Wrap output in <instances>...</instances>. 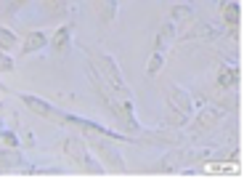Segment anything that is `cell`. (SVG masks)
Instances as JSON below:
<instances>
[{
  "mask_svg": "<svg viewBox=\"0 0 252 189\" xmlns=\"http://www.w3.org/2000/svg\"><path fill=\"white\" fill-rule=\"evenodd\" d=\"M165 96H167V104H173L175 110L186 112L189 117H191V112H194V99H191V93H189V91H183L181 85H167Z\"/></svg>",
  "mask_w": 252,
  "mask_h": 189,
  "instance_id": "7",
  "label": "cell"
},
{
  "mask_svg": "<svg viewBox=\"0 0 252 189\" xmlns=\"http://www.w3.org/2000/svg\"><path fill=\"white\" fill-rule=\"evenodd\" d=\"M220 11H223V24L236 38L239 35V3L236 0H226V3H220Z\"/></svg>",
  "mask_w": 252,
  "mask_h": 189,
  "instance_id": "11",
  "label": "cell"
},
{
  "mask_svg": "<svg viewBox=\"0 0 252 189\" xmlns=\"http://www.w3.org/2000/svg\"><path fill=\"white\" fill-rule=\"evenodd\" d=\"M91 62L96 64V70H101L98 75L104 77V83L114 93H120V96H130V91H127V85H125V77H122V70H120L117 59H114L112 53H93Z\"/></svg>",
  "mask_w": 252,
  "mask_h": 189,
  "instance_id": "3",
  "label": "cell"
},
{
  "mask_svg": "<svg viewBox=\"0 0 252 189\" xmlns=\"http://www.w3.org/2000/svg\"><path fill=\"white\" fill-rule=\"evenodd\" d=\"M0 147H3V125H0Z\"/></svg>",
  "mask_w": 252,
  "mask_h": 189,
  "instance_id": "26",
  "label": "cell"
},
{
  "mask_svg": "<svg viewBox=\"0 0 252 189\" xmlns=\"http://www.w3.org/2000/svg\"><path fill=\"white\" fill-rule=\"evenodd\" d=\"M61 150H64L66 160H69L80 173H91V176H104V173H106L104 165L96 160V154L88 150L85 139H64Z\"/></svg>",
  "mask_w": 252,
  "mask_h": 189,
  "instance_id": "1",
  "label": "cell"
},
{
  "mask_svg": "<svg viewBox=\"0 0 252 189\" xmlns=\"http://www.w3.org/2000/svg\"><path fill=\"white\" fill-rule=\"evenodd\" d=\"M48 35L45 32H30V35L24 38V45H22V56H30V53H35V51H43L45 45H48Z\"/></svg>",
  "mask_w": 252,
  "mask_h": 189,
  "instance_id": "17",
  "label": "cell"
},
{
  "mask_svg": "<svg viewBox=\"0 0 252 189\" xmlns=\"http://www.w3.org/2000/svg\"><path fill=\"white\" fill-rule=\"evenodd\" d=\"M22 165H24V157L19 150H8V147L0 150V173H11L13 168H22Z\"/></svg>",
  "mask_w": 252,
  "mask_h": 189,
  "instance_id": "13",
  "label": "cell"
},
{
  "mask_svg": "<svg viewBox=\"0 0 252 189\" xmlns=\"http://www.w3.org/2000/svg\"><path fill=\"white\" fill-rule=\"evenodd\" d=\"M22 104L24 107H30L35 114H40V117H45V120H51V123H56V125H64L66 123V112H61L59 107H53L51 101H45V99H40V96H32V93H22Z\"/></svg>",
  "mask_w": 252,
  "mask_h": 189,
  "instance_id": "4",
  "label": "cell"
},
{
  "mask_svg": "<svg viewBox=\"0 0 252 189\" xmlns=\"http://www.w3.org/2000/svg\"><path fill=\"white\" fill-rule=\"evenodd\" d=\"M223 114H226V110H223V107H218V104L202 107V110L196 112L194 123H191V136L199 139V136H204V133H210L223 120Z\"/></svg>",
  "mask_w": 252,
  "mask_h": 189,
  "instance_id": "5",
  "label": "cell"
},
{
  "mask_svg": "<svg viewBox=\"0 0 252 189\" xmlns=\"http://www.w3.org/2000/svg\"><path fill=\"white\" fill-rule=\"evenodd\" d=\"M27 3H30V0H11V3L5 5V8H3L5 19H11V16H13V13H16V11H22L24 5H27Z\"/></svg>",
  "mask_w": 252,
  "mask_h": 189,
  "instance_id": "24",
  "label": "cell"
},
{
  "mask_svg": "<svg viewBox=\"0 0 252 189\" xmlns=\"http://www.w3.org/2000/svg\"><path fill=\"white\" fill-rule=\"evenodd\" d=\"M234 85H239V67L220 64V70H218V88L228 91V88H234Z\"/></svg>",
  "mask_w": 252,
  "mask_h": 189,
  "instance_id": "12",
  "label": "cell"
},
{
  "mask_svg": "<svg viewBox=\"0 0 252 189\" xmlns=\"http://www.w3.org/2000/svg\"><path fill=\"white\" fill-rule=\"evenodd\" d=\"M183 154H186V150H181V144L175 147H170V150L165 152V157L157 163V173H173V171H181V165H183Z\"/></svg>",
  "mask_w": 252,
  "mask_h": 189,
  "instance_id": "9",
  "label": "cell"
},
{
  "mask_svg": "<svg viewBox=\"0 0 252 189\" xmlns=\"http://www.w3.org/2000/svg\"><path fill=\"white\" fill-rule=\"evenodd\" d=\"M196 19V11H194V5H189V3H175L173 8H170V22L173 24H191Z\"/></svg>",
  "mask_w": 252,
  "mask_h": 189,
  "instance_id": "16",
  "label": "cell"
},
{
  "mask_svg": "<svg viewBox=\"0 0 252 189\" xmlns=\"http://www.w3.org/2000/svg\"><path fill=\"white\" fill-rule=\"evenodd\" d=\"M189 123V114L186 112H181V110H175L173 104H167V112H165V125L170 128H183Z\"/></svg>",
  "mask_w": 252,
  "mask_h": 189,
  "instance_id": "20",
  "label": "cell"
},
{
  "mask_svg": "<svg viewBox=\"0 0 252 189\" xmlns=\"http://www.w3.org/2000/svg\"><path fill=\"white\" fill-rule=\"evenodd\" d=\"M16 48H19V38L13 35L8 27H0V51L11 53V51H16Z\"/></svg>",
  "mask_w": 252,
  "mask_h": 189,
  "instance_id": "21",
  "label": "cell"
},
{
  "mask_svg": "<svg viewBox=\"0 0 252 189\" xmlns=\"http://www.w3.org/2000/svg\"><path fill=\"white\" fill-rule=\"evenodd\" d=\"M213 38H218V30L207 22H199V19H194L191 27L181 35L183 43H189V40H213Z\"/></svg>",
  "mask_w": 252,
  "mask_h": 189,
  "instance_id": "8",
  "label": "cell"
},
{
  "mask_svg": "<svg viewBox=\"0 0 252 189\" xmlns=\"http://www.w3.org/2000/svg\"><path fill=\"white\" fill-rule=\"evenodd\" d=\"M202 173H210V176H236L239 173V163H215V160H210V163H204Z\"/></svg>",
  "mask_w": 252,
  "mask_h": 189,
  "instance_id": "18",
  "label": "cell"
},
{
  "mask_svg": "<svg viewBox=\"0 0 252 189\" xmlns=\"http://www.w3.org/2000/svg\"><path fill=\"white\" fill-rule=\"evenodd\" d=\"M72 32H74V22H66V24H61L59 30L53 32V38L48 40L51 51H53V53H61V51H66V45L72 43Z\"/></svg>",
  "mask_w": 252,
  "mask_h": 189,
  "instance_id": "10",
  "label": "cell"
},
{
  "mask_svg": "<svg viewBox=\"0 0 252 189\" xmlns=\"http://www.w3.org/2000/svg\"><path fill=\"white\" fill-rule=\"evenodd\" d=\"M133 141H138V144H157V147H178L183 141V133L178 131V128L165 125V128H157V131H152V133L141 131Z\"/></svg>",
  "mask_w": 252,
  "mask_h": 189,
  "instance_id": "6",
  "label": "cell"
},
{
  "mask_svg": "<svg viewBox=\"0 0 252 189\" xmlns=\"http://www.w3.org/2000/svg\"><path fill=\"white\" fill-rule=\"evenodd\" d=\"M117 3L120 0H93V11H96L101 24L114 22V16H117Z\"/></svg>",
  "mask_w": 252,
  "mask_h": 189,
  "instance_id": "14",
  "label": "cell"
},
{
  "mask_svg": "<svg viewBox=\"0 0 252 189\" xmlns=\"http://www.w3.org/2000/svg\"><path fill=\"white\" fill-rule=\"evenodd\" d=\"M13 67H16V64H13V59L8 56V53L0 51V72H13Z\"/></svg>",
  "mask_w": 252,
  "mask_h": 189,
  "instance_id": "25",
  "label": "cell"
},
{
  "mask_svg": "<svg viewBox=\"0 0 252 189\" xmlns=\"http://www.w3.org/2000/svg\"><path fill=\"white\" fill-rule=\"evenodd\" d=\"M40 8L48 19H61L69 11V0H40Z\"/></svg>",
  "mask_w": 252,
  "mask_h": 189,
  "instance_id": "19",
  "label": "cell"
},
{
  "mask_svg": "<svg viewBox=\"0 0 252 189\" xmlns=\"http://www.w3.org/2000/svg\"><path fill=\"white\" fill-rule=\"evenodd\" d=\"M85 144L88 150L98 157V163L104 165V171L109 173H125V160H122V154L117 152V147H114V139H106V136H85Z\"/></svg>",
  "mask_w": 252,
  "mask_h": 189,
  "instance_id": "2",
  "label": "cell"
},
{
  "mask_svg": "<svg viewBox=\"0 0 252 189\" xmlns=\"http://www.w3.org/2000/svg\"><path fill=\"white\" fill-rule=\"evenodd\" d=\"M165 67V53H157L152 51V56H149V64H146V75L149 77H154V75H159V70Z\"/></svg>",
  "mask_w": 252,
  "mask_h": 189,
  "instance_id": "22",
  "label": "cell"
},
{
  "mask_svg": "<svg viewBox=\"0 0 252 189\" xmlns=\"http://www.w3.org/2000/svg\"><path fill=\"white\" fill-rule=\"evenodd\" d=\"M175 40V24L173 22H165L159 27V32H157V43H154V51L157 53H167V48L173 45Z\"/></svg>",
  "mask_w": 252,
  "mask_h": 189,
  "instance_id": "15",
  "label": "cell"
},
{
  "mask_svg": "<svg viewBox=\"0 0 252 189\" xmlns=\"http://www.w3.org/2000/svg\"><path fill=\"white\" fill-rule=\"evenodd\" d=\"M11 3V0H0V5H3V8H5V5H8Z\"/></svg>",
  "mask_w": 252,
  "mask_h": 189,
  "instance_id": "27",
  "label": "cell"
},
{
  "mask_svg": "<svg viewBox=\"0 0 252 189\" xmlns=\"http://www.w3.org/2000/svg\"><path fill=\"white\" fill-rule=\"evenodd\" d=\"M3 147H8V150H22V141L13 133V128H3Z\"/></svg>",
  "mask_w": 252,
  "mask_h": 189,
  "instance_id": "23",
  "label": "cell"
}]
</instances>
